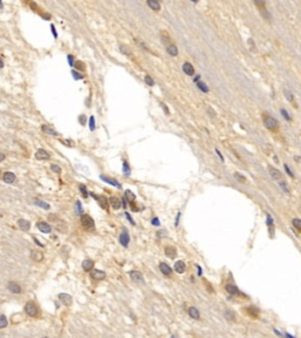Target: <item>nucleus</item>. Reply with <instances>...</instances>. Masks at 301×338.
<instances>
[{
    "label": "nucleus",
    "mask_w": 301,
    "mask_h": 338,
    "mask_svg": "<svg viewBox=\"0 0 301 338\" xmlns=\"http://www.w3.org/2000/svg\"><path fill=\"white\" fill-rule=\"evenodd\" d=\"M262 122H263V126L266 127L268 130H271V132L273 133H276L279 130V122H278V120L275 119V118H273V116H271V115H268L267 113L262 114Z\"/></svg>",
    "instance_id": "1"
},
{
    "label": "nucleus",
    "mask_w": 301,
    "mask_h": 338,
    "mask_svg": "<svg viewBox=\"0 0 301 338\" xmlns=\"http://www.w3.org/2000/svg\"><path fill=\"white\" fill-rule=\"evenodd\" d=\"M48 221L51 222V224L53 225L58 231H60V232L67 231V223L61 219V217H58V216L54 215V214H51V215L48 216Z\"/></svg>",
    "instance_id": "2"
},
{
    "label": "nucleus",
    "mask_w": 301,
    "mask_h": 338,
    "mask_svg": "<svg viewBox=\"0 0 301 338\" xmlns=\"http://www.w3.org/2000/svg\"><path fill=\"white\" fill-rule=\"evenodd\" d=\"M80 221H81V224H82V227H84L85 229H87V230H93L94 229V225L95 224H94L93 219H92L89 215H86V214L81 215Z\"/></svg>",
    "instance_id": "3"
},
{
    "label": "nucleus",
    "mask_w": 301,
    "mask_h": 338,
    "mask_svg": "<svg viewBox=\"0 0 301 338\" xmlns=\"http://www.w3.org/2000/svg\"><path fill=\"white\" fill-rule=\"evenodd\" d=\"M25 312L30 317H37L39 315V310H38V306L34 304L33 302H28L25 305Z\"/></svg>",
    "instance_id": "4"
},
{
    "label": "nucleus",
    "mask_w": 301,
    "mask_h": 338,
    "mask_svg": "<svg viewBox=\"0 0 301 338\" xmlns=\"http://www.w3.org/2000/svg\"><path fill=\"white\" fill-rule=\"evenodd\" d=\"M91 277L94 279V281H102V279L106 278V274L102 271V270H99V269H93L91 271Z\"/></svg>",
    "instance_id": "5"
},
{
    "label": "nucleus",
    "mask_w": 301,
    "mask_h": 338,
    "mask_svg": "<svg viewBox=\"0 0 301 338\" xmlns=\"http://www.w3.org/2000/svg\"><path fill=\"white\" fill-rule=\"evenodd\" d=\"M58 297H59L60 302L64 305L69 306V305L72 304V301H73V298H72V296H71V295H68V293H59V296H58Z\"/></svg>",
    "instance_id": "6"
},
{
    "label": "nucleus",
    "mask_w": 301,
    "mask_h": 338,
    "mask_svg": "<svg viewBox=\"0 0 301 338\" xmlns=\"http://www.w3.org/2000/svg\"><path fill=\"white\" fill-rule=\"evenodd\" d=\"M35 159L39 161H46L50 159V154L45 150V149H38L35 153Z\"/></svg>",
    "instance_id": "7"
},
{
    "label": "nucleus",
    "mask_w": 301,
    "mask_h": 338,
    "mask_svg": "<svg viewBox=\"0 0 301 338\" xmlns=\"http://www.w3.org/2000/svg\"><path fill=\"white\" fill-rule=\"evenodd\" d=\"M7 288H8V290L12 292V293H20V292H21V286L18 284V283L13 282V281L8 282V285H7Z\"/></svg>",
    "instance_id": "8"
},
{
    "label": "nucleus",
    "mask_w": 301,
    "mask_h": 338,
    "mask_svg": "<svg viewBox=\"0 0 301 338\" xmlns=\"http://www.w3.org/2000/svg\"><path fill=\"white\" fill-rule=\"evenodd\" d=\"M269 175L275 181H280L282 179V174L280 170H278L276 168H273V167H269Z\"/></svg>",
    "instance_id": "9"
},
{
    "label": "nucleus",
    "mask_w": 301,
    "mask_h": 338,
    "mask_svg": "<svg viewBox=\"0 0 301 338\" xmlns=\"http://www.w3.org/2000/svg\"><path fill=\"white\" fill-rule=\"evenodd\" d=\"M182 71H184V73L186 74V75H189V76H193V74H194V67L192 64H189V62H185L184 65H182Z\"/></svg>",
    "instance_id": "10"
},
{
    "label": "nucleus",
    "mask_w": 301,
    "mask_h": 338,
    "mask_svg": "<svg viewBox=\"0 0 301 338\" xmlns=\"http://www.w3.org/2000/svg\"><path fill=\"white\" fill-rule=\"evenodd\" d=\"M129 277L133 282H139V283L144 282V277H142V274L140 271H134V270L131 271L129 272Z\"/></svg>",
    "instance_id": "11"
},
{
    "label": "nucleus",
    "mask_w": 301,
    "mask_h": 338,
    "mask_svg": "<svg viewBox=\"0 0 301 338\" xmlns=\"http://www.w3.org/2000/svg\"><path fill=\"white\" fill-rule=\"evenodd\" d=\"M18 225H19V228H20L22 231H28L30 228H31V223H30L27 220H24V219H20L18 221Z\"/></svg>",
    "instance_id": "12"
},
{
    "label": "nucleus",
    "mask_w": 301,
    "mask_h": 338,
    "mask_svg": "<svg viewBox=\"0 0 301 338\" xmlns=\"http://www.w3.org/2000/svg\"><path fill=\"white\" fill-rule=\"evenodd\" d=\"M37 225H38V229H39L41 232H45V234H48V232H51V230H52L51 225L48 224L47 222H39Z\"/></svg>",
    "instance_id": "13"
},
{
    "label": "nucleus",
    "mask_w": 301,
    "mask_h": 338,
    "mask_svg": "<svg viewBox=\"0 0 301 338\" xmlns=\"http://www.w3.org/2000/svg\"><path fill=\"white\" fill-rule=\"evenodd\" d=\"M119 241H120V243L122 244V247H128V243H129V236H128V232L126 231V230H124V232L120 235V237H119Z\"/></svg>",
    "instance_id": "14"
},
{
    "label": "nucleus",
    "mask_w": 301,
    "mask_h": 338,
    "mask_svg": "<svg viewBox=\"0 0 301 338\" xmlns=\"http://www.w3.org/2000/svg\"><path fill=\"white\" fill-rule=\"evenodd\" d=\"M159 269H160V271L162 272L164 275H166V276H169V275L172 274L171 266L168 264H166V263H164V262H161L160 264H159Z\"/></svg>",
    "instance_id": "15"
},
{
    "label": "nucleus",
    "mask_w": 301,
    "mask_h": 338,
    "mask_svg": "<svg viewBox=\"0 0 301 338\" xmlns=\"http://www.w3.org/2000/svg\"><path fill=\"white\" fill-rule=\"evenodd\" d=\"M31 258L33 259V261H35V262H41L42 258H44V255L39 250H32L31 251Z\"/></svg>",
    "instance_id": "16"
},
{
    "label": "nucleus",
    "mask_w": 301,
    "mask_h": 338,
    "mask_svg": "<svg viewBox=\"0 0 301 338\" xmlns=\"http://www.w3.org/2000/svg\"><path fill=\"white\" fill-rule=\"evenodd\" d=\"M174 270L178 272V274H184L186 270V265L182 261H178L175 264H174Z\"/></svg>",
    "instance_id": "17"
},
{
    "label": "nucleus",
    "mask_w": 301,
    "mask_h": 338,
    "mask_svg": "<svg viewBox=\"0 0 301 338\" xmlns=\"http://www.w3.org/2000/svg\"><path fill=\"white\" fill-rule=\"evenodd\" d=\"M93 266H94V262L92 259H85L82 262V269L85 271H92L93 270Z\"/></svg>",
    "instance_id": "18"
},
{
    "label": "nucleus",
    "mask_w": 301,
    "mask_h": 338,
    "mask_svg": "<svg viewBox=\"0 0 301 338\" xmlns=\"http://www.w3.org/2000/svg\"><path fill=\"white\" fill-rule=\"evenodd\" d=\"M165 254H166V256L169 257V258H174V257L176 256V249H175L174 247H172V245L166 247V248H165Z\"/></svg>",
    "instance_id": "19"
},
{
    "label": "nucleus",
    "mask_w": 301,
    "mask_h": 338,
    "mask_svg": "<svg viewBox=\"0 0 301 338\" xmlns=\"http://www.w3.org/2000/svg\"><path fill=\"white\" fill-rule=\"evenodd\" d=\"M2 180H4V182H6V183H13L14 180H15V175L11 172H6L4 174V176H2Z\"/></svg>",
    "instance_id": "20"
},
{
    "label": "nucleus",
    "mask_w": 301,
    "mask_h": 338,
    "mask_svg": "<svg viewBox=\"0 0 301 338\" xmlns=\"http://www.w3.org/2000/svg\"><path fill=\"white\" fill-rule=\"evenodd\" d=\"M97 199V201L99 202V204H100V207L102 208V209H105V210H107L108 209V200L105 197V196H98V197H95Z\"/></svg>",
    "instance_id": "21"
},
{
    "label": "nucleus",
    "mask_w": 301,
    "mask_h": 338,
    "mask_svg": "<svg viewBox=\"0 0 301 338\" xmlns=\"http://www.w3.org/2000/svg\"><path fill=\"white\" fill-rule=\"evenodd\" d=\"M109 203H111V206L113 207L114 209H119V208L122 207V204H121V201L118 199V197H115V196H112V197L109 199Z\"/></svg>",
    "instance_id": "22"
},
{
    "label": "nucleus",
    "mask_w": 301,
    "mask_h": 338,
    "mask_svg": "<svg viewBox=\"0 0 301 338\" xmlns=\"http://www.w3.org/2000/svg\"><path fill=\"white\" fill-rule=\"evenodd\" d=\"M188 315L192 317L193 319H199L200 318V313H199V311H198V309L196 308H194V306H191L189 309H188Z\"/></svg>",
    "instance_id": "23"
},
{
    "label": "nucleus",
    "mask_w": 301,
    "mask_h": 338,
    "mask_svg": "<svg viewBox=\"0 0 301 338\" xmlns=\"http://www.w3.org/2000/svg\"><path fill=\"white\" fill-rule=\"evenodd\" d=\"M283 93H285L286 99H287L289 102H292V103L294 105V107H298V105H296V101H295V99H294V95H293L292 92H289L288 89H285V91H283Z\"/></svg>",
    "instance_id": "24"
},
{
    "label": "nucleus",
    "mask_w": 301,
    "mask_h": 338,
    "mask_svg": "<svg viewBox=\"0 0 301 338\" xmlns=\"http://www.w3.org/2000/svg\"><path fill=\"white\" fill-rule=\"evenodd\" d=\"M41 130L44 133H46V134H48V135H53V136H57V135H58V133L55 132L53 128H51L50 126H46V125L41 126Z\"/></svg>",
    "instance_id": "25"
},
{
    "label": "nucleus",
    "mask_w": 301,
    "mask_h": 338,
    "mask_svg": "<svg viewBox=\"0 0 301 338\" xmlns=\"http://www.w3.org/2000/svg\"><path fill=\"white\" fill-rule=\"evenodd\" d=\"M226 291L229 292L231 295H238L239 293V289L233 284H227L226 285Z\"/></svg>",
    "instance_id": "26"
},
{
    "label": "nucleus",
    "mask_w": 301,
    "mask_h": 338,
    "mask_svg": "<svg viewBox=\"0 0 301 338\" xmlns=\"http://www.w3.org/2000/svg\"><path fill=\"white\" fill-rule=\"evenodd\" d=\"M167 53L172 56H176L178 55V47L175 45H168L167 46Z\"/></svg>",
    "instance_id": "27"
},
{
    "label": "nucleus",
    "mask_w": 301,
    "mask_h": 338,
    "mask_svg": "<svg viewBox=\"0 0 301 338\" xmlns=\"http://www.w3.org/2000/svg\"><path fill=\"white\" fill-rule=\"evenodd\" d=\"M101 179L104 180L105 182H107V183H109V185H112V186H115V187H118V188H120V183H118L115 180H113L112 177H106V176H104V175H101Z\"/></svg>",
    "instance_id": "28"
},
{
    "label": "nucleus",
    "mask_w": 301,
    "mask_h": 338,
    "mask_svg": "<svg viewBox=\"0 0 301 338\" xmlns=\"http://www.w3.org/2000/svg\"><path fill=\"white\" fill-rule=\"evenodd\" d=\"M147 4H148V6L151 7L153 11H159V10H160V4H159L158 1H155V0H148Z\"/></svg>",
    "instance_id": "29"
},
{
    "label": "nucleus",
    "mask_w": 301,
    "mask_h": 338,
    "mask_svg": "<svg viewBox=\"0 0 301 338\" xmlns=\"http://www.w3.org/2000/svg\"><path fill=\"white\" fill-rule=\"evenodd\" d=\"M267 225H268V229H269V234H271V236H272L273 232H274V224H273V220L271 217V215H267Z\"/></svg>",
    "instance_id": "30"
},
{
    "label": "nucleus",
    "mask_w": 301,
    "mask_h": 338,
    "mask_svg": "<svg viewBox=\"0 0 301 338\" xmlns=\"http://www.w3.org/2000/svg\"><path fill=\"white\" fill-rule=\"evenodd\" d=\"M196 86H198V88L200 89L201 92H204V93H208V91H209L207 85H206L205 82H202V81H198V82H196Z\"/></svg>",
    "instance_id": "31"
},
{
    "label": "nucleus",
    "mask_w": 301,
    "mask_h": 338,
    "mask_svg": "<svg viewBox=\"0 0 301 338\" xmlns=\"http://www.w3.org/2000/svg\"><path fill=\"white\" fill-rule=\"evenodd\" d=\"M125 196H126V200H127L129 203H133L134 200H135V195L131 190H126L125 192Z\"/></svg>",
    "instance_id": "32"
},
{
    "label": "nucleus",
    "mask_w": 301,
    "mask_h": 338,
    "mask_svg": "<svg viewBox=\"0 0 301 338\" xmlns=\"http://www.w3.org/2000/svg\"><path fill=\"white\" fill-rule=\"evenodd\" d=\"M7 324H8V322H7L6 316H5V315H1V316H0V329H5L7 326Z\"/></svg>",
    "instance_id": "33"
},
{
    "label": "nucleus",
    "mask_w": 301,
    "mask_h": 338,
    "mask_svg": "<svg viewBox=\"0 0 301 338\" xmlns=\"http://www.w3.org/2000/svg\"><path fill=\"white\" fill-rule=\"evenodd\" d=\"M247 312H248V315H251L252 317L256 318V317H258V313H259V310H258L256 308H248Z\"/></svg>",
    "instance_id": "34"
},
{
    "label": "nucleus",
    "mask_w": 301,
    "mask_h": 338,
    "mask_svg": "<svg viewBox=\"0 0 301 338\" xmlns=\"http://www.w3.org/2000/svg\"><path fill=\"white\" fill-rule=\"evenodd\" d=\"M292 223H293V227H294L296 230L301 231V220L300 219H294L292 221Z\"/></svg>",
    "instance_id": "35"
},
{
    "label": "nucleus",
    "mask_w": 301,
    "mask_h": 338,
    "mask_svg": "<svg viewBox=\"0 0 301 338\" xmlns=\"http://www.w3.org/2000/svg\"><path fill=\"white\" fill-rule=\"evenodd\" d=\"M247 42H248V46H249L251 52H256V45H255V42L253 41V39H252V38H249Z\"/></svg>",
    "instance_id": "36"
},
{
    "label": "nucleus",
    "mask_w": 301,
    "mask_h": 338,
    "mask_svg": "<svg viewBox=\"0 0 301 338\" xmlns=\"http://www.w3.org/2000/svg\"><path fill=\"white\" fill-rule=\"evenodd\" d=\"M225 317L227 319H229V321H235V315L231 310H227V311L225 312Z\"/></svg>",
    "instance_id": "37"
},
{
    "label": "nucleus",
    "mask_w": 301,
    "mask_h": 338,
    "mask_svg": "<svg viewBox=\"0 0 301 338\" xmlns=\"http://www.w3.org/2000/svg\"><path fill=\"white\" fill-rule=\"evenodd\" d=\"M280 113H281V115H282V116L285 118V120H286V121H292V118H291V116L288 115V112L286 111V109L281 108V109H280Z\"/></svg>",
    "instance_id": "38"
},
{
    "label": "nucleus",
    "mask_w": 301,
    "mask_h": 338,
    "mask_svg": "<svg viewBox=\"0 0 301 338\" xmlns=\"http://www.w3.org/2000/svg\"><path fill=\"white\" fill-rule=\"evenodd\" d=\"M35 203L39 207H41V208H44V209H50V204H47V203L42 202L40 200H35Z\"/></svg>",
    "instance_id": "39"
},
{
    "label": "nucleus",
    "mask_w": 301,
    "mask_h": 338,
    "mask_svg": "<svg viewBox=\"0 0 301 338\" xmlns=\"http://www.w3.org/2000/svg\"><path fill=\"white\" fill-rule=\"evenodd\" d=\"M74 67H75L77 69H79V71H84V69H85V66H84V64H82L81 61H75V62H74Z\"/></svg>",
    "instance_id": "40"
},
{
    "label": "nucleus",
    "mask_w": 301,
    "mask_h": 338,
    "mask_svg": "<svg viewBox=\"0 0 301 338\" xmlns=\"http://www.w3.org/2000/svg\"><path fill=\"white\" fill-rule=\"evenodd\" d=\"M234 177L238 180L239 182H242V183H244V182H246V177H245V176H242V175H240L239 173H234Z\"/></svg>",
    "instance_id": "41"
},
{
    "label": "nucleus",
    "mask_w": 301,
    "mask_h": 338,
    "mask_svg": "<svg viewBox=\"0 0 301 338\" xmlns=\"http://www.w3.org/2000/svg\"><path fill=\"white\" fill-rule=\"evenodd\" d=\"M145 81H146V84H147L148 86H154V81L149 75H146V76H145Z\"/></svg>",
    "instance_id": "42"
},
{
    "label": "nucleus",
    "mask_w": 301,
    "mask_h": 338,
    "mask_svg": "<svg viewBox=\"0 0 301 338\" xmlns=\"http://www.w3.org/2000/svg\"><path fill=\"white\" fill-rule=\"evenodd\" d=\"M280 187L285 190L286 192H288L289 194V189H288V186H287V183L285 182V181H280Z\"/></svg>",
    "instance_id": "43"
},
{
    "label": "nucleus",
    "mask_w": 301,
    "mask_h": 338,
    "mask_svg": "<svg viewBox=\"0 0 301 338\" xmlns=\"http://www.w3.org/2000/svg\"><path fill=\"white\" fill-rule=\"evenodd\" d=\"M79 189H80V192H82V196H84V197H87L88 194H87L86 187L84 186V185H80V186H79Z\"/></svg>",
    "instance_id": "44"
},
{
    "label": "nucleus",
    "mask_w": 301,
    "mask_h": 338,
    "mask_svg": "<svg viewBox=\"0 0 301 338\" xmlns=\"http://www.w3.org/2000/svg\"><path fill=\"white\" fill-rule=\"evenodd\" d=\"M51 169H52L54 173H57V174H60L61 173V168L59 166H57V165H52V166H51Z\"/></svg>",
    "instance_id": "45"
},
{
    "label": "nucleus",
    "mask_w": 301,
    "mask_h": 338,
    "mask_svg": "<svg viewBox=\"0 0 301 338\" xmlns=\"http://www.w3.org/2000/svg\"><path fill=\"white\" fill-rule=\"evenodd\" d=\"M283 167H285V170H286V173H287L288 175H289V176H291L292 179H294V174H293V173H292V170L289 169V167H288L287 165H286V163L283 165Z\"/></svg>",
    "instance_id": "46"
},
{
    "label": "nucleus",
    "mask_w": 301,
    "mask_h": 338,
    "mask_svg": "<svg viewBox=\"0 0 301 338\" xmlns=\"http://www.w3.org/2000/svg\"><path fill=\"white\" fill-rule=\"evenodd\" d=\"M120 51L122 52L124 54H126V55H131V51L128 49V48H126V46H120Z\"/></svg>",
    "instance_id": "47"
},
{
    "label": "nucleus",
    "mask_w": 301,
    "mask_h": 338,
    "mask_svg": "<svg viewBox=\"0 0 301 338\" xmlns=\"http://www.w3.org/2000/svg\"><path fill=\"white\" fill-rule=\"evenodd\" d=\"M124 174L125 175H129V166L126 162H124Z\"/></svg>",
    "instance_id": "48"
},
{
    "label": "nucleus",
    "mask_w": 301,
    "mask_h": 338,
    "mask_svg": "<svg viewBox=\"0 0 301 338\" xmlns=\"http://www.w3.org/2000/svg\"><path fill=\"white\" fill-rule=\"evenodd\" d=\"M164 34H165V37H164V35L161 34V35L164 37V38H162V42H164V44H168V42L171 41V38H169V37H168V35H167V34H166V33H165V32H164Z\"/></svg>",
    "instance_id": "49"
},
{
    "label": "nucleus",
    "mask_w": 301,
    "mask_h": 338,
    "mask_svg": "<svg viewBox=\"0 0 301 338\" xmlns=\"http://www.w3.org/2000/svg\"><path fill=\"white\" fill-rule=\"evenodd\" d=\"M131 209H132V212H139V208H138V206L135 204V203H131Z\"/></svg>",
    "instance_id": "50"
},
{
    "label": "nucleus",
    "mask_w": 301,
    "mask_h": 338,
    "mask_svg": "<svg viewBox=\"0 0 301 338\" xmlns=\"http://www.w3.org/2000/svg\"><path fill=\"white\" fill-rule=\"evenodd\" d=\"M79 120L81 121V125H85V123H86V116H85V115H81L80 118H79Z\"/></svg>",
    "instance_id": "51"
},
{
    "label": "nucleus",
    "mask_w": 301,
    "mask_h": 338,
    "mask_svg": "<svg viewBox=\"0 0 301 338\" xmlns=\"http://www.w3.org/2000/svg\"><path fill=\"white\" fill-rule=\"evenodd\" d=\"M68 62H69V65H71V66H74V64H73V55H68Z\"/></svg>",
    "instance_id": "52"
},
{
    "label": "nucleus",
    "mask_w": 301,
    "mask_h": 338,
    "mask_svg": "<svg viewBox=\"0 0 301 338\" xmlns=\"http://www.w3.org/2000/svg\"><path fill=\"white\" fill-rule=\"evenodd\" d=\"M152 224L153 225H160V222H159V220L158 219H153L152 220Z\"/></svg>",
    "instance_id": "53"
},
{
    "label": "nucleus",
    "mask_w": 301,
    "mask_h": 338,
    "mask_svg": "<svg viewBox=\"0 0 301 338\" xmlns=\"http://www.w3.org/2000/svg\"><path fill=\"white\" fill-rule=\"evenodd\" d=\"M125 216H126V219H127L128 221H129V222L132 223V224H134V221H133V220H132V217L129 216V214H127V212H126V214H125Z\"/></svg>",
    "instance_id": "54"
},
{
    "label": "nucleus",
    "mask_w": 301,
    "mask_h": 338,
    "mask_svg": "<svg viewBox=\"0 0 301 338\" xmlns=\"http://www.w3.org/2000/svg\"><path fill=\"white\" fill-rule=\"evenodd\" d=\"M215 153H216V154L219 155V157H220V159H221V161H224V157H222V155H221L220 150H219V149H215Z\"/></svg>",
    "instance_id": "55"
},
{
    "label": "nucleus",
    "mask_w": 301,
    "mask_h": 338,
    "mask_svg": "<svg viewBox=\"0 0 301 338\" xmlns=\"http://www.w3.org/2000/svg\"><path fill=\"white\" fill-rule=\"evenodd\" d=\"M91 129H92V130L94 129V118L93 116L91 118Z\"/></svg>",
    "instance_id": "56"
},
{
    "label": "nucleus",
    "mask_w": 301,
    "mask_h": 338,
    "mask_svg": "<svg viewBox=\"0 0 301 338\" xmlns=\"http://www.w3.org/2000/svg\"><path fill=\"white\" fill-rule=\"evenodd\" d=\"M77 208H78V212H81V204H80V202H77Z\"/></svg>",
    "instance_id": "57"
},
{
    "label": "nucleus",
    "mask_w": 301,
    "mask_h": 338,
    "mask_svg": "<svg viewBox=\"0 0 301 338\" xmlns=\"http://www.w3.org/2000/svg\"><path fill=\"white\" fill-rule=\"evenodd\" d=\"M4 160H5V154H2V153L0 152V162L4 161Z\"/></svg>",
    "instance_id": "58"
},
{
    "label": "nucleus",
    "mask_w": 301,
    "mask_h": 338,
    "mask_svg": "<svg viewBox=\"0 0 301 338\" xmlns=\"http://www.w3.org/2000/svg\"><path fill=\"white\" fill-rule=\"evenodd\" d=\"M51 28H52V32H53L54 37L57 38V37H58V34H57V32H55V29H54V26H51Z\"/></svg>",
    "instance_id": "59"
},
{
    "label": "nucleus",
    "mask_w": 301,
    "mask_h": 338,
    "mask_svg": "<svg viewBox=\"0 0 301 338\" xmlns=\"http://www.w3.org/2000/svg\"><path fill=\"white\" fill-rule=\"evenodd\" d=\"M2 66H4V61H2V59L0 58V68H2Z\"/></svg>",
    "instance_id": "60"
},
{
    "label": "nucleus",
    "mask_w": 301,
    "mask_h": 338,
    "mask_svg": "<svg viewBox=\"0 0 301 338\" xmlns=\"http://www.w3.org/2000/svg\"><path fill=\"white\" fill-rule=\"evenodd\" d=\"M74 75H75V79H79V78H82V76H79V74H78V73H75V72H74Z\"/></svg>",
    "instance_id": "61"
},
{
    "label": "nucleus",
    "mask_w": 301,
    "mask_h": 338,
    "mask_svg": "<svg viewBox=\"0 0 301 338\" xmlns=\"http://www.w3.org/2000/svg\"><path fill=\"white\" fill-rule=\"evenodd\" d=\"M295 161L299 162V161H300V157H299V156H295Z\"/></svg>",
    "instance_id": "62"
}]
</instances>
